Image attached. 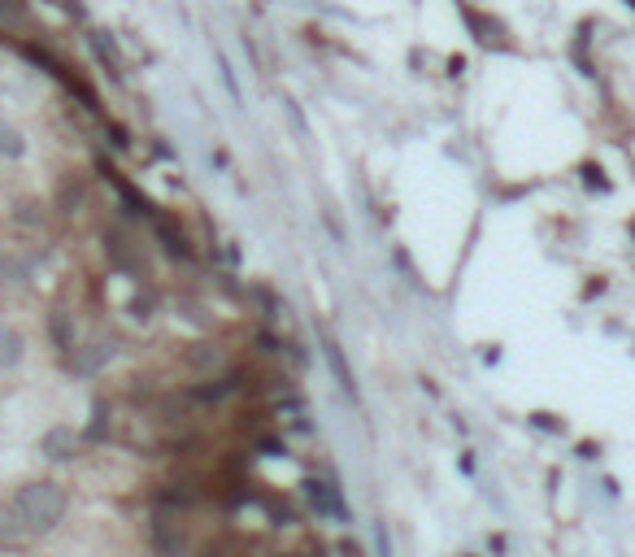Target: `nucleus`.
Instances as JSON below:
<instances>
[{"mask_svg":"<svg viewBox=\"0 0 635 557\" xmlns=\"http://www.w3.org/2000/svg\"><path fill=\"white\" fill-rule=\"evenodd\" d=\"M14 514H18L22 532H53L66 514V492H61L53 479H40V483H26L14 497Z\"/></svg>","mask_w":635,"mask_h":557,"instance_id":"f257e3e1","label":"nucleus"},{"mask_svg":"<svg viewBox=\"0 0 635 557\" xmlns=\"http://www.w3.org/2000/svg\"><path fill=\"white\" fill-rule=\"evenodd\" d=\"M305 488H309V501H314V510H318V514H327V518H344V505H339V497H336V488H331V483H318V479H309Z\"/></svg>","mask_w":635,"mask_h":557,"instance_id":"f03ea898","label":"nucleus"},{"mask_svg":"<svg viewBox=\"0 0 635 557\" xmlns=\"http://www.w3.org/2000/svg\"><path fill=\"white\" fill-rule=\"evenodd\" d=\"M109 358H114V344L96 339V344H87V349H75V370L92 375V370H100V366H105Z\"/></svg>","mask_w":635,"mask_h":557,"instance_id":"7ed1b4c3","label":"nucleus"},{"mask_svg":"<svg viewBox=\"0 0 635 557\" xmlns=\"http://www.w3.org/2000/svg\"><path fill=\"white\" fill-rule=\"evenodd\" d=\"M44 453H48V458H57V461H66L70 453H75V431H70V427H53V431L44 436Z\"/></svg>","mask_w":635,"mask_h":557,"instance_id":"20e7f679","label":"nucleus"},{"mask_svg":"<svg viewBox=\"0 0 635 557\" xmlns=\"http://www.w3.org/2000/svg\"><path fill=\"white\" fill-rule=\"evenodd\" d=\"M87 44H92V53L100 57V66H105L109 75H118L122 61H118V48H114V40H105V31H92V35H87Z\"/></svg>","mask_w":635,"mask_h":557,"instance_id":"39448f33","label":"nucleus"},{"mask_svg":"<svg viewBox=\"0 0 635 557\" xmlns=\"http://www.w3.org/2000/svg\"><path fill=\"white\" fill-rule=\"evenodd\" d=\"M18 361H22V336L9 322H0V366H18Z\"/></svg>","mask_w":635,"mask_h":557,"instance_id":"423d86ee","label":"nucleus"},{"mask_svg":"<svg viewBox=\"0 0 635 557\" xmlns=\"http://www.w3.org/2000/svg\"><path fill=\"white\" fill-rule=\"evenodd\" d=\"M22 153H26V139H22V131L18 127H14V122H5L0 118V157H22Z\"/></svg>","mask_w":635,"mask_h":557,"instance_id":"0eeeda50","label":"nucleus"},{"mask_svg":"<svg viewBox=\"0 0 635 557\" xmlns=\"http://www.w3.org/2000/svg\"><path fill=\"white\" fill-rule=\"evenodd\" d=\"M153 222H157V236H161V244H166V253H170V258H192L187 239H183L179 231L170 227V222H166V218H153Z\"/></svg>","mask_w":635,"mask_h":557,"instance_id":"6e6552de","label":"nucleus"},{"mask_svg":"<svg viewBox=\"0 0 635 557\" xmlns=\"http://www.w3.org/2000/svg\"><path fill=\"white\" fill-rule=\"evenodd\" d=\"M466 22H470V31H475V40H479V44H492V40L500 35V26H497V22L479 18L475 9H466Z\"/></svg>","mask_w":635,"mask_h":557,"instance_id":"1a4fd4ad","label":"nucleus"},{"mask_svg":"<svg viewBox=\"0 0 635 557\" xmlns=\"http://www.w3.org/2000/svg\"><path fill=\"white\" fill-rule=\"evenodd\" d=\"M14 222H22V227H44V209L35 200H22L18 209H14Z\"/></svg>","mask_w":635,"mask_h":557,"instance_id":"9d476101","label":"nucleus"},{"mask_svg":"<svg viewBox=\"0 0 635 557\" xmlns=\"http://www.w3.org/2000/svg\"><path fill=\"white\" fill-rule=\"evenodd\" d=\"M18 536H22V522L14 514V505H9V510H0V544H9V540H18Z\"/></svg>","mask_w":635,"mask_h":557,"instance_id":"9b49d317","label":"nucleus"},{"mask_svg":"<svg viewBox=\"0 0 635 557\" xmlns=\"http://www.w3.org/2000/svg\"><path fill=\"white\" fill-rule=\"evenodd\" d=\"M53 336H57V344L66 349V353L75 349V339H70V331H66V319H61V314H53Z\"/></svg>","mask_w":635,"mask_h":557,"instance_id":"f8f14e48","label":"nucleus"},{"mask_svg":"<svg viewBox=\"0 0 635 557\" xmlns=\"http://www.w3.org/2000/svg\"><path fill=\"white\" fill-rule=\"evenodd\" d=\"M26 9H22V0H0V22H18Z\"/></svg>","mask_w":635,"mask_h":557,"instance_id":"ddd939ff","label":"nucleus"},{"mask_svg":"<svg viewBox=\"0 0 635 557\" xmlns=\"http://www.w3.org/2000/svg\"><path fill=\"white\" fill-rule=\"evenodd\" d=\"M583 175H588V183H592V187H600V192H605V187H610V183L600 179V166H588V170H583Z\"/></svg>","mask_w":635,"mask_h":557,"instance_id":"4468645a","label":"nucleus"},{"mask_svg":"<svg viewBox=\"0 0 635 557\" xmlns=\"http://www.w3.org/2000/svg\"><path fill=\"white\" fill-rule=\"evenodd\" d=\"M627 5H631V9H635V0H627Z\"/></svg>","mask_w":635,"mask_h":557,"instance_id":"2eb2a0df","label":"nucleus"}]
</instances>
